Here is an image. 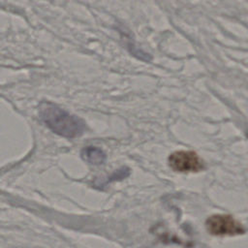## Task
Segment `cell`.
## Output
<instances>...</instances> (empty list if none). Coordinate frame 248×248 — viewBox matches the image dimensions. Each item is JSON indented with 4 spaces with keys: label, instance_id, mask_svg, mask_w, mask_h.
<instances>
[{
    "label": "cell",
    "instance_id": "cell-1",
    "mask_svg": "<svg viewBox=\"0 0 248 248\" xmlns=\"http://www.w3.org/2000/svg\"><path fill=\"white\" fill-rule=\"evenodd\" d=\"M39 114L43 122L52 132L64 138L79 137L86 129V125L81 118L49 102H44L40 105Z\"/></svg>",
    "mask_w": 248,
    "mask_h": 248
},
{
    "label": "cell",
    "instance_id": "cell-2",
    "mask_svg": "<svg viewBox=\"0 0 248 248\" xmlns=\"http://www.w3.org/2000/svg\"><path fill=\"white\" fill-rule=\"evenodd\" d=\"M205 227L213 235H237L245 232L244 227L229 214H215L207 218Z\"/></svg>",
    "mask_w": 248,
    "mask_h": 248
},
{
    "label": "cell",
    "instance_id": "cell-3",
    "mask_svg": "<svg viewBox=\"0 0 248 248\" xmlns=\"http://www.w3.org/2000/svg\"><path fill=\"white\" fill-rule=\"evenodd\" d=\"M170 167L179 172H197L204 168L202 158L192 150H179L169 156Z\"/></svg>",
    "mask_w": 248,
    "mask_h": 248
},
{
    "label": "cell",
    "instance_id": "cell-4",
    "mask_svg": "<svg viewBox=\"0 0 248 248\" xmlns=\"http://www.w3.org/2000/svg\"><path fill=\"white\" fill-rule=\"evenodd\" d=\"M81 158L92 165H100L105 162L106 154L101 148L95 146H87L82 149Z\"/></svg>",
    "mask_w": 248,
    "mask_h": 248
}]
</instances>
